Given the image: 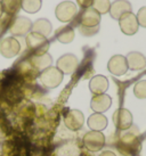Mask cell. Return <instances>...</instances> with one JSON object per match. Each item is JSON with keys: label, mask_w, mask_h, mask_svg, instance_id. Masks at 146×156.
Returning <instances> with one entry per match:
<instances>
[{"label": "cell", "mask_w": 146, "mask_h": 156, "mask_svg": "<svg viewBox=\"0 0 146 156\" xmlns=\"http://www.w3.org/2000/svg\"><path fill=\"white\" fill-rule=\"evenodd\" d=\"M110 7H111L110 0H94L93 1V9H95L99 15L108 13Z\"/></svg>", "instance_id": "cell-22"}, {"label": "cell", "mask_w": 146, "mask_h": 156, "mask_svg": "<svg viewBox=\"0 0 146 156\" xmlns=\"http://www.w3.org/2000/svg\"><path fill=\"white\" fill-rule=\"evenodd\" d=\"M88 126L93 131H100L104 130L108 126V119L105 115L100 113H94L88 119Z\"/></svg>", "instance_id": "cell-15"}, {"label": "cell", "mask_w": 146, "mask_h": 156, "mask_svg": "<svg viewBox=\"0 0 146 156\" xmlns=\"http://www.w3.org/2000/svg\"><path fill=\"white\" fill-rule=\"evenodd\" d=\"M63 80V73L57 67L49 66L46 69H43L40 74V82L43 87L48 89L58 87Z\"/></svg>", "instance_id": "cell-2"}, {"label": "cell", "mask_w": 146, "mask_h": 156, "mask_svg": "<svg viewBox=\"0 0 146 156\" xmlns=\"http://www.w3.org/2000/svg\"><path fill=\"white\" fill-rule=\"evenodd\" d=\"M79 66V59L73 54H65L57 61V69L63 74H72Z\"/></svg>", "instance_id": "cell-8"}, {"label": "cell", "mask_w": 146, "mask_h": 156, "mask_svg": "<svg viewBox=\"0 0 146 156\" xmlns=\"http://www.w3.org/2000/svg\"><path fill=\"white\" fill-rule=\"evenodd\" d=\"M83 145L90 152H99L105 145V136L100 131H89L83 137Z\"/></svg>", "instance_id": "cell-4"}, {"label": "cell", "mask_w": 146, "mask_h": 156, "mask_svg": "<svg viewBox=\"0 0 146 156\" xmlns=\"http://www.w3.org/2000/svg\"><path fill=\"white\" fill-rule=\"evenodd\" d=\"M108 69L110 71V73L115 76H121L126 74V72L128 71L126 57L122 55H114L113 57H111L108 63Z\"/></svg>", "instance_id": "cell-9"}, {"label": "cell", "mask_w": 146, "mask_h": 156, "mask_svg": "<svg viewBox=\"0 0 146 156\" xmlns=\"http://www.w3.org/2000/svg\"><path fill=\"white\" fill-rule=\"evenodd\" d=\"M33 64L35 65V67L38 69H46L47 67L50 66L52 64V56L49 55V54H42V55H37V56L33 57Z\"/></svg>", "instance_id": "cell-19"}, {"label": "cell", "mask_w": 146, "mask_h": 156, "mask_svg": "<svg viewBox=\"0 0 146 156\" xmlns=\"http://www.w3.org/2000/svg\"><path fill=\"white\" fill-rule=\"evenodd\" d=\"M58 156H80V151L74 144H68L60 147L57 152Z\"/></svg>", "instance_id": "cell-21"}, {"label": "cell", "mask_w": 146, "mask_h": 156, "mask_svg": "<svg viewBox=\"0 0 146 156\" xmlns=\"http://www.w3.org/2000/svg\"><path fill=\"white\" fill-rule=\"evenodd\" d=\"M89 89L95 96L103 95L108 89V79L104 75H95L94 78H91L90 82H89Z\"/></svg>", "instance_id": "cell-14"}, {"label": "cell", "mask_w": 146, "mask_h": 156, "mask_svg": "<svg viewBox=\"0 0 146 156\" xmlns=\"http://www.w3.org/2000/svg\"><path fill=\"white\" fill-rule=\"evenodd\" d=\"M31 30L33 33H38V34L47 38L48 35L52 33V23L46 18H40L32 24Z\"/></svg>", "instance_id": "cell-17"}, {"label": "cell", "mask_w": 146, "mask_h": 156, "mask_svg": "<svg viewBox=\"0 0 146 156\" xmlns=\"http://www.w3.org/2000/svg\"><path fill=\"white\" fill-rule=\"evenodd\" d=\"M26 44L30 49L38 51L39 55L46 54L49 48V41L47 40V38H45L38 33H33V32L27 35Z\"/></svg>", "instance_id": "cell-6"}, {"label": "cell", "mask_w": 146, "mask_h": 156, "mask_svg": "<svg viewBox=\"0 0 146 156\" xmlns=\"http://www.w3.org/2000/svg\"><path fill=\"white\" fill-rule=\"evenodd\" d=\"M56 38L62 44H70L74 39V30L72 26H62L56 31Z\"/></svg>", "instance_id": "cell-18"}, {"label": "cell", "mask_w": 146, "mask_h": 156, "mask_svg": "<svg viewBox=\"0 0 146 156\" xmlns=\"http://www.w3.org/2000/svg\"><path fill=\"white\" fill-rule=\"evenodd\" d=\"M119 24H120L121 31L127 35H133L135 33H137L138 27H139L137 17L133 13L125 14L119 20Z\"/></svg>", "instance_id": "cell-10"}, {"label": "cell", "mask_w": 146, "mask_h": 156, "mask_svg": "<svg viewBox=\"0 0 146 156\" xmlns=\"http://www.w3.org/2000/svg\"><path fill=\"white\" fill-rule=\"evenodd\" d=\"M99 156H116V155L113 152H111V151H105V152H103Z\"/></svg>", "instance_id": "cell-26"}, {"label": "cell", "mask_w": 146, "mask_h": 156, "mask_svg": "<svg viewBox=\"0 0 146 156\" xmlns=\"http://www.w3.org/2000/svg\"><path fill=\"white\" fill-rule=\"evenodd\" d=\"M110 15L114 20H120L125 14L133 13V7L128 0H115L111 4L110 7Z\"/></svg>", "instance_id": "cell-11"}, {"label": "cell", "mask_w": 146, "mask_h": 156, "mask_svg": "<svg viewBox=\"0 0 146 156\" xmlns=\"http://www.w3.org/2000/svg\"><path fill=\"white\" fill-rule=\"evenodd\" d=\"M112 105V98L108 95H96L91 98L90 106L91 109L96 113H100L103 114L104 112H106Z\"/></svg>", "instance_id": "cell-12"}, {"label": "cell", "mask_w": 146, "mask_h": 156, "mask_svg": "<svg viewBox=\"0 0 146 156\" xmlns=\"http://www.w3.org/2000/svg\"><path fill=\"white\" fill-rule=\"evenodd\" d=\"M55 14L56 17L58 18V21H60V22H71L73 18L77 16L78 7L72 1H63L56 7Z\"/></svg>", "instance_id": "cell-3"}, {"label": "cell", "mask_w": 146, "mask_h": 156, "mask_svg": "<svg viewBox=\"0 0 146 156\" xmlns=\"http://www.w3.org/2000/svg\"><path fill=\"white\" fill-rule=\"evenodd\" d=\"M133 94L139 99H145L146 98V80L138 81L135 87H133Z\"/></svg>", "instance_id": "cell-23"}, {"label": "cell", "mask_w": 146, "mask_h": 156, "mask_svg": "<svg viewBox=\"0 0 146 156\" xmlns=\"http://www.w3.org/2000/svg\"><path fill=\"white\" fill-rule=\"evenodd\" d=\"M65 126L71 131H79L85 124V116L82 112L78 109H71L64 117Z\"/></svg>", "instance_id": "cell-7"}, {"label": "cell", "mask_w": 146, "mask_h": 156, "mask_svg": "<svg viewBox=\"0 0 146 156\" xmlns=\"http://www.w3.org/2000/svg\"><path fill=\"white\" fill-rule=\"evenodd\" d=\"M126 61L128 67L133 71H139L146 67V57L138 51L129 52L126 57Z\"/></svg>", "instance_id": "cell-13"}, {"label": "cell", "mask_w": 146, "mask_h": 156, "mask_svg": "<svg viewBox=\"0 0 146 156\" xmlns=\"http://www.w3.org/2000/svg\"><path fill=\"white\" fill-rule=\"evenodd\" d=\"M41 0H21V7L26 13L35 14L41 8Z\"/></svg>", "instance_id": "cell-20"}, {"label": "cell", "mask_w": 146, "mask_h": 156, "mask_svg": "<svg viewBox=\"0 0 146 156\" xmlns=\"http://www.w3.org/2000/svg\"><path fill=\"white\" fill-rule=\"evenodd\" d=\"M32 29V23L26 17H17L10 32L15 35H24Z\"/></svg>", "instance_id": "cell-16"}, {"label": "cell", "mask_w": 146, "mask_h": 156, "mask_svg": "<svg viewBox=\"0 0 146 156\" xmlns=\"http://www.w3.org/2000/svg\"><path fill=\"white\" fill-rule=\"evenodd\" d=\"M113 122L118 130H128L133 126V114L127 108L116 109L113 114Z\"/></svg>", "instance_id": "cell-5"}, {"label": "cell", "mask_w": 146, "mask_h": 156, "mask_svg": "<svg viewBox=\"0 0 146 156\" xmlns=\"http://www.w3.org/2000/svg\"><path fill=\"white\" fill-rule=\"evenodd\" d=\"M99 24H100V15L91 7L83 9L79 15L78 27L80 33L85 37H91L96 34L99 30Z\"/></svg>", "instance_id": "cell-1"}, {"label": "cell", "mask_w": 146, "mask_h": 156, "mask_svg": "<svg viewBox=\"0 0 146 156\" xmlns=\"http://www.w3.org/2000/svg\"><path fill=\"white\" fill-rule=\"evenodd\" d=\"M93 1H94V0H77L78 5H79L82 9L90 8L91 6H93Z\"/></svg>", "instance_id": "cell-25"}, {"label": "cell", "mask_w": 146, "mask_h": 156, "mask_svg": "<svg viewBox=\"0 0 146 156\" xmlns=\"http://www.w3.org/2000/svg\"><path fill=\"white\" fill-rule=\"evenodd\" d=\"M136 17H137L138 24L142 25L143 27H146V6L142 7V8L138 10Z\"/></svg>", "instance_id": "cell-24"}]
</instances>
